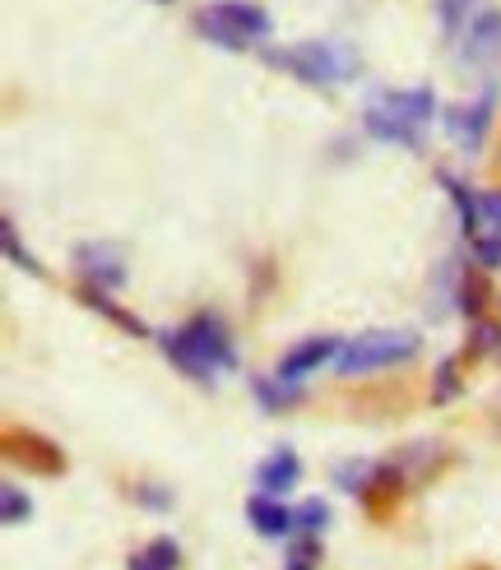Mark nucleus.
<instances>
[{
  "mask_svg": "<svg viewBox=\"0 0 501 570\" xmlns=\"http://www.w3.org/2000/svg\"><path fill=\"white\" fill-rule=\"evenodd\" d=\"M195 28H200L209 42L242 51V47L265 42L274 23H269V14H265L261 6H250V0H218V6H209V10L195 14Z\"/></svg>",
  "mask_w": 501,
  "mask_h": 570,
  "instance_id": "obj_3",
  "label": "nucleus"
},
{
  "mask_svg": "<svg viewBox=\"0 0 501 570\" xmlns=\"http://www.w3.org/2000/svg\"><path fill=\"white\" fill-rule=\"evenodd\" d=\"M139 501H145V505H167V492H149V488H139Z\"/></svg>",
  "mask_w": 501,
  "mask_h": 570,
  "instance_id": "obj_25",
  "label": "nucleus"
},
{
  "mask_svg": "<svg viewBox=\"0 0 501 570\" xmlns=\"http://www.w3.org/2000/svg\"><path fill=\"white\" fill-rule=\"evenodd\" d=\"M488 302H492L488 269H483V265H479V269H464V278H460V311H464L469 321H483Z\"/></svg>",
  "mask_w": 501,
  "mask_h": 570,
  "instance_id": "obj_13",
  "label": "nucleus"
},
{
  "mask_svg": "<svg viewBox=\"0 0 501 570\" xmlns=\"http://www.w3.org/2000/svg\"><path fill=\"white\" fill-rule=\"evenodd\" d=\"M340 338H330V334H316V338H302V344L297 348H288L284 353V362H278V381H288V385H302L306 376H312V372H321V366L325 362H334V357H340Z\"/></svg>",
  "mask_w": 501,
  "mask_h": 570,
  "instance_id": "obj_8",
  "label": "nucleus"
},
{
  "mask_svg": "<svg viewBox=\"0 0 501 570\" xmlns=\"http://www.w3.org/2000/svg\"><path fill=\"white\" fill-rule=\"evenodd\" d=\"M357 501H362V510H367L372 520H390V515L400 510V501H404V473H400L395 464L372 469L367 482H362Z\"/></svg>",
  "mask_w": 501,
  "mask_h": 570,
  "instance_id": "obj_9",
  "label": "nucleus"
},
{
  "mask_svg": "<svg viewBox=\"0 0 501 570\" xmlns=\"http://www.w3.org/2000/svg\"><path fill=\"white\" fill-rule=\"evenodd\" d=\"M418 353V338L409 330H385V334H357L340 348L334 357V372L340 376H367V372H381V366H395V362H409Z\"/></svg>",
  "mask_w": 501,
  "mask_h": 570,
  "instance_id": "obj_5",
  "label": "nucleus"
},
{
  "mask_svg": "<svg viewBox=\"0 0 501 570\" xmlns=\"http://www.w3.org/2000/svg\"><path fill=\"white\" fill-rule=\"evenodd\" d=\"M163 353L173 357V366L190 381H214L218 372H228V366L237 362L233 357V334L214 316V311L190 316L181 330H167L163 334Z\"/></svg>",
  "mask_w": 501,
  "mask_h": 570,
  "instance_id": "obj_1",
  "label": "nucleus"
},
{
  "mask_svg": "<svg viewBox=\"0 0 501 570\" xmlns=\"http://www.w3.org/2000/svg\"><path fill=\"white\" fill-rule=\"evenodd\" d=\"M28 515H33V501H28L19 488H0V520H6L10 529H19Z\"/></svg>",
  "mask_w": 501,
  "mask_h": 570,
  "instance_id": "obj_21",
  "label": "nucleus"
},
{
  "mask_svg": "<svg viewBox=\"0 0 501 570\" xmlns=\"http://www.w3.org/2000/svg\"><path fill=\"white\" fill-rule=\"evenodd\" d=\"M464 38H469L473 61H492V56H501V10H479L469 19Z\"/></svg>",
  "mask_w": 501,
  "mask_h": 570,
  "instance_id": "obj_12",
  "label": "nucleus"
},
{
  "mask_svg": "<svg viewBox=\"0 0 501 570\" xmlns=\"http://www.w3.org/2000/svg\"><path fill=\"white\" fill-rule=\"evenodd\" d=\"M256 399L269 409V413H278V409H288V404H297V385H288V381H256Z\"/></svg>",
  "mask_w": 501,
  "mask_h": 570,
  "instance_id": "obj_18",
  "label": "nucleus"
},
{
  "mask_svg": "<svg viewBox=\"0 0 501 570\" xmlns=\"http://www.w3.org/2000/svg\"><path fill=\"white\" fill-rule=\"evenodd\" d=\"M492 348H501V325L497 321H473V348H469V357L492 353Z\"/></svg>",
  "mask_w": 501,
  "mask_h": 570,
  "instance_id": "obj_23",
  "label": "nucleus"
},
{
  "mask_svg": "<svg viewBox=\"0 0 501 570\" xmlns=\"http://www.w3.org/2000/svg\"><path fill=\"white\" fill-rule=\"evenodd\" d=\"M460 394V357H445L436 366V385H432V404H451Z\"/></svg>",
  "mask_w": 501,
  "mask_h": 570,
  "instance_id": "obj_20",
  "label": "nucleus"
},
{
  "mask_svg": "<svg viewBox=\"0 0 501 570\" xmlns=\"http://www.w3.org/2000/svg\"><path fill=\"white\" fill-rule=\"evenodd\" d=\"M79 261H84V269L98 278V288H121V283H126L121 261L107 246H79Z\"/></svg>",
  "mask_w": 501,
  "mask_h": 570,
  "instance_id": "obj_14",
  "label": "nucleus"
},
{
  "mask_svg": "<svg viewBox=\"0 0 501 570\" xmlns=\"http://www.w3.org/2000/svg\"><path fill=\"white\" fill-rule=\"evenodd\" d=\"M181 566V548L173 543V538H154V543H145L126 570H177Z\"/></svg>",
  "mask_w": 501,
  "mask_h": 570,
  "instance_id": "obj_15",
  "label": "nucleus"
},
{
  "mask_svg": "<svg viewBox=\"0 0 501 570\" xmlns=\"http://www.w3.org/2000/svg\"><path fill=\"white\" fill-rule=\"evenodd\" d=\"M460 570H492V566H483V561H469V566H460Z\"/></svg>",
  "mask_w": 501,
  "mask_h": 570,
  "instance_id": "obj_26",
  "label": "nucleus"
},
{
  "mask_svg": "<svg viewBox=\"0 0 501 570\" xmlns=\"http://www.w3.org/2000/svg\"><path fill=\"white\" fill-rule=\"evenodd\" d=\"M432 94L428 89H395V94H381L367 117H362V126H367L372 139H381V145H418V130H423L432 121Z\"/></svg>",
  "mask_w": 501,
  "mask_h": 570,
  "instance_id": "obj_2",
  "label": "nucleus"
},
{
  "mask_svg": "<svg viewBox=\"0 0 501 570\" xmlns=\"http://www.w3.org/2000/svg\"><path fill=\"white\" fill-rule=\"evenodd\" d=\"M293 515H297V533H316V538H321V529L330 524V505L312 497V501H302Z\"/></svg>",
  "mask_w": 501,
  "mask_h": 570,
  "instance_id": "obj_22",
  "label": "nucleus"
},
{
  "mask_svg": "<svg viewBox=\"0 0 501 570\" xmlns=\"http://www.w3.org/2000/svg\"><path fill=\"white\" fill-rule=\"evenodd\" d=\"M492 117H497V83H488V89L473 98V102H460V107H451V117H445V126H451V135H455V145L460 149H483V139H488V130H492Z\"/></svg>",
  "mask_w": 501,
  "mask_h": 570,
  "instance_id": "obj_7",
  "label": "nucleus"
},
{
  "mask_svg": "<svg viewBox=\"0 0 501 570\" xmlns=\"http://www.w3.org/2000/svg\"><path fill=\"white\" fill-rule=\"evenodd\" d=\"M265 61L274 70H288L302 83H344L357 70L353 51H344L340 42H297L284 51H265Z\"/></svg>",
  "mask_w": 501,
  "mask_h": 570,
  "instance_id": "obj_4",
  "label": "nucleus"
},
{
  "mask_svg": "<svg viewBox=\"0 0 501 570\" xmlns=\"http://www.w3.org/2000/svg\"><path fill=\"white\" fill-rule=\"evenodd\" d=\"M6 255H10V261H14L19 269H28V274H42V265H38L33 255H28V250L19 246V233H14V223H6Z\"/></svg>",
  "mask_w": 501,
  "mask_h": 570,
  "instance_id": "obj_24",
  "label": "nucleus"
},
{
  "mask_svg": "<svg viewBox=\"0 0 501 570\" xmlns=\"http://www.w3.org/2000/svg\"><path fill=\"white\" fill-rule=\"evenodd\" d=\"M6 460L33 478H61L66 473V450L56 441H47L42 432H28V426H10L6 432Z\"/></svg>",
  "mask_w": 501,
  "mask_h": 570,
  "instance_id": "obj_6",
  "label": "nucleus"
},
{
  "mask_svg": "<svg viewBox=\"0 0 501 570\" xmlns=\"http://www.w3.org/2000/svg\"><path fill=\"white\" fill-rule=\"evenodd\" d=\"M479 233H473L469 242H479V237H497L501 233V190H483L479 195Z\"/></svg>",
  "mask_w": 501,
  "mask_h": 570,
  "instance_id": "obj_19",
  "label": "nucleus"
},
{
  "mask_svg": "<svg viewBox=\"0 0 501 570\" xmlns=\"http://www.w3.org/2000/svg\"><path fill=\"white\" fill-rule=\"evenodd\" d=\"M321 561V538L316 533H293L288 543V570H316Z\"/></svg>",
  "mask_w": 501,
  "mask_h": 570,
  "instance_id": "obj_17",
  "label": "nucleus"
},
{
  "mask_svg": "<svg viewBox=\"0 0 501 570\" xmlns=\"http://www.w3.org/2000/svg\"><path fill=\"white\" fill-rule=\"evenodd\" d=\"M84 302H89L94 311H102V316H107L111 325H121V330H130V334H149V330H145V321L130 316V311H121L117 302L107 297V288H84Z\"/></svg>",
  "mask_w": 501,
  "mask_h": 570,
  "instance_id": "obj_16",
  "label": "nucleus"
},
{
  "mask_svg": "<svg viewBox=\"0 0 501 570\" xmlns=\"http://www.w3.org/2000/svg\"><path fill=\"white\" fill-rule=\"evenodd\" d=\"M297 482H302V460L288 445L265 454V460L256 464V492H265V497H284V492L297 488Z\"/></svg>",
  "mask_w": 501,
  "mask_h": 570,
  "instance_id": "obj_10",
  "label": "nucleus"
},
{
  "mask_svg": "<svg viewBox=\"0 0 501 570\" xmlns=\"http://www.w3.org/2000/svg\"><path fill=\"white\" fill-rule=\"evenodd\" d=\"M246 520H250V529H256L261 538H288V533H297V515L278 497H265V492H256L246 501Z\"/></svg>",
  "mask_w": 501,
  "mask_h": 570,
  "instance_id": "obj_11",
  "label": "nucleus"
}]
</instances>
